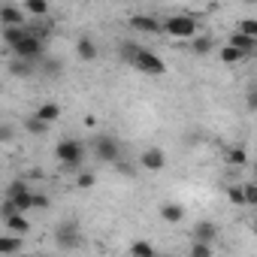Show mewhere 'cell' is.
Wrapping results in <instances>:
<instances>
[{"instance_id":"17","label":"cell","mask_w":257,"mask_h":257,"mask_svg":"<svg viewBox=\"0 0 257 257\" xmlns=\"http://www.w3.org/2000/svg\"><path fill=\"white\" fill-rule=\"evenodd\" d=\"M76 55H79L82 61H94V58H97V43L88 40V37H82V40L76 43Z\"/></svg>"},{"instance_id":"26","label":"cell","mask_w":257,"mask_h":257,"mask_svg":"<svg viewBox=\"0 0 257 257\" xmlns=\"http://www.w3.org/2000/svg\"><path fill=\"white\" fill-rule=\"evenodd\" d=\"M16 140V124L0 121V143H13Z\"/></svg>"},{"instance_id":"33","label":"cell","mask_w":257,"mask_h":257,"mask_svg":"<svg viewBox=\"0 0 257 257\" xmlns=\"http://www.w3.org/2000/svg\"><path fill=\"white\" fill-rule=\"evenodd\" d=\"M257 106V94L254 91H248V109H254Z\"/></svg>"},{"instance_id":"28","label":"cell","mask_w":257,"mask_h":257,"mask_svg":"<svg viewBox=\"0 0 257 257\" xmlns=\"http://www.w3.org/2000/svg\"><path fill=\"white\" fill-rule=\"evenodd\" d=\"M221 61H224V64H239V61H242V55H239L236 49L224 46V49H221Z\"/></svg>"},{"instance_id":"18","label":"cell","mask_w":257,"mask_h":257,"mask_svg":"<svg viewBox=\"0 0 257 257\" xmlns=\"http://www.w3.org/2000/svg\"><path fill=\"white\" fill-rule=\"evenodd\" d=\"M28 34H31V28H28V25H22V28H4V40H7V46H10V49H13L16 43H22Z\"/></svg>"},{"instance_id":"2","label":"cell","mask_w":257,"mask_h":257,"mask_svg":"<svg viewBox=\"0 0 257 257\" xmlns=\"http://www.w3.org/2000/svg\"><path fill=\"white\" fill-rule=\"evenodd\" d=\"M55 155H58V161H61L64 167L76 170V167L85 161V143H79V140H61L58 149H55Z\"/></svg>"},{"instance_id":"1","label":"cell","mask_w":257,"mask_h":257,"mask_svg":"<svg viewBox=\"0 0 257 257\" xmlns=\"http://www.w3.org/2000/svg\"><path fill=\"white\" fill-rule=\"evenodd\" d=\"M131 64L137 67V73H146V76H164L167 73V64L155 55V52H149V49H137V55L131 58Z\"/></svg>"},{"instance_id":"20","label":"cell","mask_w":257,"mask_h":257,"mask_svg":"<svg viewBox=\"0 0 257 257\" xmlns=\"http://www.w3.org/2000/svg\"><path fill=\"white\" fill-rule=\"evenodd\" d=\"M212 49H215V40H212L209 34H206V37H197V40L191 43V52H194V55H209Z\"/></svg>"},{"instance_id":"6","label":"cell","mask_w":257,"mask_h":257,"mask_svg":"<svg viewBox=\"0 0 257 257\" xmlns=\"http://www.w3.org/2000/svg\"><path fill=\"white\" fill-rule=\"evenodd\" d=\"M91 152H94V158L103 161V164H118V158H121V146H118L115 137H97V140L91 143Z\"/></svg>"},{"instance_id":"7","label":"cell","mask_w":257,"mask_h":257,"mask_svg":"<svg viewBox=\"0 0 257 257\" xmlns=\"http://www.w3.org/2000/svg\"><path fill=\"white\" fill-rule=\"evenodd\" d=\"M140 164H143V170H149V173H161V170L167 167V155H164L161 149H146L143 158H140Z\"/></svg>"},{"instance_id":"4","label":"cell","mask_w":257,"mask_h":257,"mask_svg":"<svg viewBox=\"0 0 257 257\" xmlns=\"http://www.w3.org/2000/svg\"><path fill=\"white\" fill-rule=\"evenodd\" d=\"M7 203H13V209L19 215L31 212V188H28V182H22V179L10 182L7 185Z\"/></svg>"},{"instance_id":"25","label":"cell","mask_w":257,"mask_h":257,"mask_svg":"<svg viewBox=\"0 0 257 257\" xmlns=\"http://www.w3.org/2000/svg\"><path fill=\"white\" fill-rule=\"evenodd\" d=\"M25 10H28V13H34V16H40V19H43V16H46V13H49V4H46V0H28V4H25Z\"/></svg>"},{"instance_id":"21","label":"cell","mask_w":257,"mask_h":257,"mask_svg":"<svg viewBox=\"0 0 257 257\" xmlns=\"http://www.w3.org/2000/svg\"><path fill=\"white\" fill-rule=\"evenodd\" d=\"M227 161H230L233 167H245V164H248V152H245L242 146H233V149H227Z\"/></svg>"},{"instance_id":"23","label":"cell","mask_w":257,"mask_h":257,"mask_svg":"<svg viewBox=\"0 0 257 257\" xmlns=\"http://www.w3.org/2000/svg\"><path fill=\"white\" fill-rule=\"evenodd\" d=\"M236 34H242V37H251V40H257V19H242L239 22V31Z\"/></svg>"},{"instance_id":"16","label":"cell","mask_w":257,"mask_h":257,"mask_svg":"<svg viewBox=\"0 0 257 257\" xmlns=\"http://www.w3.org/2000/svg\"><path fill=\"white\" fill-rule=\"evenodd\" d=\"M22 251V239L19 236H0V257H10V254H19Z\"/></svg>"},{"instance_id":"30","label":"cell","mask_w":257,"mask_h":257,"mask_svg":"<svg viewBox=\"0 0 257 257\" xmlns=\"http://www.w3.org/2000/svg\"><path fill=\"white\" fill-rule=\"evenodd\" d=\"M31 209H49V197H46V194L31 191Z\"/></svg>"},{"instance_id":"5","label":"cell","mask_w":257,"mask_h":257,"mask_svg":"<svg viewBox=\"0 0 257 257\" xmlns=\"http://www.w3.org/2000/svg\"><path fill=\"white\" fill-rule=\"evenodd\" d=\"M55 242H58V248H67V251L79 248V245H82L79 221H61V224L55 227Z\"/></svg>"},{"instance_id":"32","label":"cell","mask_w":257,"mask_h":257,"mask_svg":"<svg viewBox=\"0 0 257 257\" xmlns=\"http://www.w3.org/2000/svg\"><path fill=\"white\" fill-rule=\"evenodd\" d=\"M227 197L233 206H245V197H242V188H227Z\"/></svg>"},{"instance_id":"22","label":"cell","mask_w":257,"mask_h":257,"mask_svg":"<svg viewBox=\"0 0 257 257\" xmlns=\"http://www.w3.org/2000/svg\"><path fill=\"white\" fill-rule=\"evenodd\" d=\"M25 131H28V134H46L49 124H43L37 115H28V118H25Z\"/></svg>"},{"instance_id":"13","label":"cell","mask_w":257,"mask_h":257,"mask_svg":"<svg viewBox=\"0 0 257 257\" xmlns=\"http://www.w3.org/2000/svg\"><path fill=\"white\" fill-rule=\"evenodd\" d=\"M37 67H40V73H43V76H49V79H55V76H61V73H64V64H61L58 58H49V55H46Z\"/></svg>"},{"instance_id":"31","label":"cell","mask_w":257,"mask_h":257,"mask_svg":"<svg viewBox=\"0 0 257 257\" xmlns=\"http://www.w3.org/2000/svg\"><path fill=\"white\" fill-rule=\"evenodd\" d=\"M76 185H79V188H94V173L82 170V173L76 176Z\"/></svg>"},{"instance_id":"29","label":"cell","mask_w":257,"mask_h":257,"mask_svg":"<svg viewBox=\"0 0 257 257\" xmlns=\"http://www.w3.org/2000/svg\"><path fill=\"white\" fill-rule=\"evenodd\" d=\"M242 197H245V206H254L257 203V188L248 182V185H242Z\"/></svg>"},{"instance_id":"14","label":"cell","mask_w":257,"mask_h":257,"mask_svg":"<svg viewBox=\"0 0 257 257\" xmlns=\"http://www.w3.org/2000/svg\"><path fill=\"white\" fill-rule=\"evenodd\" d=\"M34 115H37L43 124H52V121H58V118H61V106H58V103H43Z\"/></svg>"},{"instance_id":"11","label":"cell","mask_w":257,"mask_h":257,"mask_svg":"<svg viewBox=\"0 0 257 257\" xmlns=\"http://www.w3.org/2000/svg\"><path fill=\"white\" fill-rule=\"evenodd\" d=\"M215 236H218V227H215L212 221H197V224H194V242H206V245H212Z\"/></svg>"},{"instance_id":"19","label":"cell","mask_w":257,"mask_h":257,"mask_svg":"<svg viewBox=\"0 0 257 257\" xmlns=\"http://www.w3.org/2000/svg\"><path fill=\"white\" fill-rule=\"evenodd\" d=\"M131 254H134V257H158V254H155V245H152L149 239H137V242L131 245Z\"/></svg>"},{"instance_id":"12","label":"cell","mask_w":257,"mask_h":257,"mask_svg":"<svg viewBox=\"0 0 257 257\" xmlns=\"http://www.w3.org/2000/svg\"><path fill=\"white\" fill-rule=\"evenodd\" d=\"M4 224H7V230H10V236H25V233H31V221L25 218V215H10V218H4Z\"/></svg>"},{"instance_id":"9","label":"cell","mask_w":257,"mask_h":257,"mask_svg":"<svg viewBox=\"0 0 257 257\" xmlns=\"http://www.w3.org/2000/svg\"><path fill=\"white\" fill-rule=\"evenodd\" d=\"M131 28L140 31V34H161V31H164L155 16H134V19H131Z\"/></svg>"},{"instance_id":"15","label":"cell","mask_w":257,"mask_h":257,"mask_svg":"<svg viewBox=\"0 0 257 257\" xmlns=\"http://www.w3.org/2000/svg\"><path fill=\"white\" fill-rule=\"evenodd\" d=\"M161 218H164L167 224H179V221L185 218V206H179V203H167V206H161Z\"/></svg>"},{"instance_id":"27","label":"cell","mask_w":257,"mask_h":257,"mask_svg":"<svg viewBox=\"0 0 257 257\" xmlns=\"http://www.w3.org/2000/svg\"><path fill=\"white\" fill-rule=\"evenodd\" d=\"M191 257H212V245H206V242H191Z\"/></svg>"},{"instance_id":"3","label":"cell","mask_w":257,"mask_h":257,"mask_svg":"<svg viewBox=\"0 0 257 257\" xmlns=\"http://www.w3.org/2000/svg\"><path fill=\"white\" fill-rule=\"evenodd\" d=\"M161 28H164L170 37L188 40V37L197 34V19H194V16H170L167 22H161Z\"/></svg>"},{"instance_id":"10","label":"cell","mask_w":257,"mask_h":257,"mask_svg":"<svg viewBox=\"0 0 257 257\" xmlns=\"http://www.w3.org/2000/svg\"><path fill=\"white\" fill-rule=\"evenodd\" d=\"M230 49H236L242 58H248V55H254L257 52V40H251V37H242V34H236L233 31V37H230V43H227Z\"/></svg>"},{"instance_id":"24","label":"cell","mask_w":257,"mask_h":257,"mask_svg":"<svg viewBox=\"0 0 257 257\" xmlns=\"http://www.w3.org/2000/svg\"><path fill=\"white\" fill-rule=\"evenodd\" d=\"M10 70H13V73H16L19 79H28V76L34 73V64H25V61H16V58H13V64H10Z\"/></svg>"},{"instance_id":"8","label":"cell","mask_w":257,"mask_h":257,"mask_svg":"<svg viewBox=\"0 0 257 257\" xmlns=\"http://www.w3.org/2000/svg\"><path fill=\"white\" fill-rule=\"evenodd\" d=\"M0 25L4 28H22L25 25V10L10 4V7H0Z\"/></svg>"}]
</instances>
